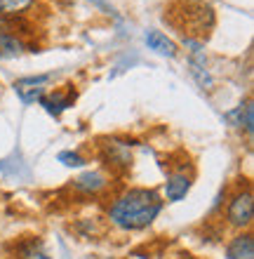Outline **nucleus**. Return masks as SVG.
<instances>
[{"label": "nucleus", "mask_w": 254, "mask_h": 259, "mask_svg": "<svg viewBox=\"0 0 254 259\" xmlns=\"http://www.w3.org/2000/svg\"><path fill=\"white\" fill-rule=\"evenodd\" d=\"M165 200L153 189H127L111 203L109 219L120 231H141L156 222Z\"/></svg>", "instance_id": "1"}, {"label": "nucleus", "mask_w": 254, "mask_h": 259, "mask_svg": "<svg viewBox=\"0 0 254 259\" xmlns=\"http://www.w3.org/2000/svg\"><path fill=\"white\" fill-rule=\"evenodd\" d=\"M254 219V196L249 189L235 191L226 205V222L233 229H247Z\"/></svg>", "instance_id": "2"}, {"label": "nucleus", "mask_w": 254, "mask_h": 259, "mask_svg": "<svg viewBox=\"0 0 254 259\" xmlns=\"http://www.w3.org/2000/svg\"><path fill=\"white\" fill-rule=\"evenodd\" d=\"M55 75L52 73H40V75H28V78H19L14 80V92L21 99V104H33L38 102L45 92H47V85L52 82Z\"/></svg>", "instance_id": "3"}, {"label": "nucleus", "mask_w": 254, "mask_h": 259, "mask_svg": "<svg viewBox=\"0 0 254 259\" xmlns=\"http://www.w3.org/2000/svg\"><path fill=\"white\" fill-rule=\"evenodd\" d=\"M24 50H26V42L21 40L17 31H14V19H3L0 17V57L12 59V57H19Z\"/></svg>", "instance_id": "4"}, {"label": "nucleus", "mask_w": 254, "mask_h": 259, "mask_svg": "<svg viewBox=\"0 0 254 259\" xmlns=\"http://www.w3.org/2000/svg\"><path fill=\"white\" fill-rule=\"evenodd\" d=\"M130 146H134V142L109 139V142L104 144V160H106L111 167H130L132 165Z\"/></svg>", "instance_id": "5"}, {"label": "nucleus", "mask_w": 254, "mask_h": 259, "mask_svg": "<svg viewBox=\"0 0 254 259\" xmlns=\"http://www.w3.org/2000/svg\"><path fill=\"white\" fill-rule=\"evenodd\" d=\"M73 102H76V90L71 88V85H69V92H66V95H62V92H52L49 97L42 95L40 99H38V104L47 111L49 116H55V118H59L69 106H73Z\"/></svg>", "instance_id": "6"}, {"label": "nucleus", "mask_w": 254, "mask_h": 259, "mask_svg": "<svg viewBox=\"0 0 254 259\" xmlns=\"http://www.w3.org/2000/svg\"><path fill=\"white\" fill-rule=\"evenodd\" d=\"M109 186V177L99 170H89V172H83L78 179H73V189L85 196H96L99 191H104Z\"/></svg>", "instance_id": "7"}, {"label": "nucleus", "mask_w": 254, "mask_h": 259, "mask_svg": "<svg viewBox=\"0 0 254 259\" xmlns=\"http://www.w3.org/2000/svg\"><path fill=\"white\" fill-rule=\"evenodd\" d=\"M191 191V177L186 172H172L165 182V198L167 203H179L184 200L186 193Z\"/></svg>", "instance_id": "8"}, {"label": "nucleus", "mask_w": 254, "mask_h": 259, "mask_svg": "<svg viewBox=\"0 0 254 259\" xmlns=\"http://www.w3.org/2000/svg\"><path fill=\"white\" fill-rule=\"evenodd\" d=\"M144 42L148 45V50H153V52H158V55L167 57V59H174V57L179 55L177 42L170 40L165 33H160V31H156V28L146 31V33H144Z\"/></svg>", "instance_id": "9"}, {"label": "nucleus", "mask_w": 254, "mask_h": 259, "mask_svg": "<svg viewBox=\"0 0 254 259\" xmlns=\"http://www.w3.org/2000/svg\"><path fill=\"white\" fill-rule=\"evenodd\" d=\"M226 259H254V236L240 233L226 245Z\"/></svg>", "instance_id": "10"}, {"label": "nucleus", "mask_w": 254, "mask_h": 259, "mask_svg": "<svg viewBox=\"0 0 254 259\" xmlns=\"http://www.w3.org/2000/svg\"><path fill=\"white\" fill-rule=\"evenodd\" d=\"M188 71H191V75L195 78V82H198L202 90H210L214 85L212 75H210V71L205 68V55L188 57Z\"/></svg>", "instance_id": "11"}, {"label": "nucleus", "mask_w": 254, "mask_h": 259, "mask_svg": "<svg viewBox=\"0 0 254 259\" xmlns=\"http://www.w3.org/2000/svg\"><path fill=\"white\" fill-rule=\"evenodd\" d=\"M35 0H0V17L3 19H19Z\"/></svg>", "instance_id": "12"}, {"label": "nucleus", "mask_w": 254, "mask_h": 259, "mask_svg": "<svg viewBox=\"0 0 254 259\" xmlns=\"http://www.w3.org/2000/svg\"><path fill=\"white\" fill-rule=\"evenodd\" d=\"M17 259H52L45 250H42L40 240H26V243H19L17 245Z\"/></svg>", "instance_id": "13"}, {"label": "nucleus", "mask_w": 254, "mask_h": 259, "mask_svg": "<svg viewBox=\"0 0 254 259\" xmlns=\"http://www.w3.org/2000/svg\"><path fill=\"white\" fill-rule=\"evenodd\" d=\"M57 158H59V163H64L66 167H83V165L87 163V160H85L80 153H76V151H62Z\"/></svg>", "instance_id": "14"}, {"label": "nucleus", "mask_w": 254, "mask_h": 259, "mask_svg": "<svg viewBox=\"0 0 254 259\" xmlns=\"http://www.w3.org/2000/svg\"><path fill=\"white\" fill-rule=\"evenodd\" d=\"M245 111H242V127L247 132V137H252L254 132V106H252V99H245Z\"/></svg>", "instance_id": "15"}, {"label": "nucleus", "mask_w": 254, "mask_h": 259, "mask_svg": "<svg viewBox=\"0 0 254 259\" xmlns=\"http://www.w3.org/2000/svg\"><path fill=\"white\" fill-rule=\"evenodd\" d=\"M242 111H245V106L240 104V106H235L233 111H228L224 118H226L228 123H233V127H242Z\"/></svg>", "instance_id": "16"}, {"label": "nucleus", "mask_w": 254, "mask_h": 259, "mask_svg": "<svg viewBox=\"0 0 254 259\" xmlns=\"http://www.w3.org/2000/svg\"><path fill=\"white\" fill-rule=\"evenodd\" d=\"M184 259H195V257H184Z\"/></svg>", "instance_id": "17"}]
</instances>
